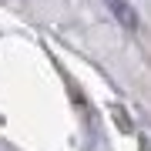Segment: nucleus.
<instances>
[{
    "label": "nucleus",
    "mask_w": 151,
    "mask_h": 151,
    "mask_svg": "<svg viewBox=\"0 0 151 151\" xmlns=\"http://www.w3.org/2000/svg\"><path fill=\"white\" fill-rule=\"evenodd\" d=\"M108 4H111V14L114 17H121V20L124 24H128V27H134V14H131V7H128V0H108Z\"/></svg>",
    "instance_id": "1"
}]
</instances>
